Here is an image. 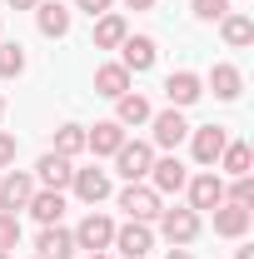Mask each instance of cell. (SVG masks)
I'll list each match as a JSON object with an SVG mask.
<instances>
[{
  "mask_svg": "<svg viewBox=\"0 0 254 259\" xmlns=\"http://www.w3.org/2000/svg\"><path fill=\"white\" fill-rule=\"evenodd\" d=\"M115 175L125 180V185H135V180H150V164H155V145L150 140H125L115 155Z\"/></svg>",
  "mask_w": 254,
  "mask_h": 259,
  "instance_id": "obj_1",
  "label": "cell"
},
{
  "mask_svg": "<svg viewBox=\"0 0 254 259\" xmlns=\"http://www.w3.org/2000/svg\"><path fill=\"white\" fill-rule=\"evenodd\" d=\"M120 209H125V220H140V225H150V220H159V209H164V199H159L145 180H135V185H125L120 190Z\"/></svg>",
  "mask_w": 254,
  "mask_h": 259,
  "instance_id": "obj_2",
  "label": "cell"
},
{
  "mask_svg": "<svg viewBox=\"0 0 254 259\" xmlns=\"http://www.w3.org/2000/svg\"><path fill=\"white\" fill-rule=\"evenodd\" d=\"M199 229H204V214H194L190 204H185V209H159V234H164L170 244H194Z\"/></svg>",
  "mask_w": 254,
  "mask_h": 259,
  "instance_id": "obj_3",
  "label": "cell"
},
{
  "mask_svg": "<svg viewBox=\"0 0 254 259\" xmlns=\"http://www.w3.org/2000/svg\"><path fill=\"white\" fill-rule=\"evenodd\" d=\"M70 234H75V249L100 254V249H110V239H115V220H110V214H100V209H90V214L70 229Z\"/></svg>",
  "mask_w": 254,
  "mask_h": 259,
  "instance_id": "obj_4",
  "label": "cell"
},
{
  "mask_svg": "<svg viewBox=\"0 0 254 259\" xmlns=\"http://www.w3.org/2000/svg\"><path fill=\"white\" fill-rule=\"evenodd\" d=\"M150 130H155V150H180L185 140H190V120H185V110H159L150 115Z\"/></svg>",
  "mask_w": 254,
  "mask_h": 259,
  "instance_id": "obj_5",
  "label": "cell"
},
{
  "mask_svg": "<svg viewBox=\"0 0 254 259\" xmlns=\"http://www.w3.org/2000/svg\"><path fill=\"white\" fill-rule=\"evenodd\" d=\"M115 249L125 259H145L150 249H155V229L140 225V220H125V225H115V239H110Z\"/></svg>",
  "mask_w": 254,
  "mask_h": 259,
  "instance_id": "obj_6",
  "label": "cell"
},
{
  "mask_svg": "<svg viewBox=\"0 0 254 259\" xmlns=\"http://www.w3.org/2000/svg\"><path fill=\"white\" fill-rule=\"evenodd\" d=\"M224 145H229V130H224V125L190 130V155H194V164H204V169H215V160H220Z\"/></svg>",
  "mask_w": 254,
  "mask_h": 259,
  "instance_id": "obj_7",
  "label": "cell"
},
{
  "mask_svg": "<svg viewBox=\"0 0 254 259\" xmlns=\"http://www.w3.org/2000/svg\"><path fill=\"white\" fill-rule=\"evenodd\" d=\"M30 194H35V175L30 169H5V175H0V209L20 214V209L30 204Z\"/></svg>",
  "mask_w": 254,
  "mask_h": 259,
  "instance_id": "obj_8",
  "label": "cell"
},
{
  "mask_svg": "<svg viewBox=\"0 0 254 259\" xmlns=\"http://www.w3.org/2000/svg\"><path fill=\"white\" fill-rule=\"evenodd\" d=\"M199 95H204V80H199L194 70H170V75H164V100H170V110H190Z\"/></svg>",
  "mask_w": 254,
  "mask_h": 259,
  "instance_id": "obj_9",
  "label": "cell"
},
{
  "mask_svg": "<svg viewBox=\"0 0 254 259\" xmlns=\"http://www.w3.org/2000/svg\"><path fill=\"white\" fill-rule=\"evenodd\" d=\"M185 190H190V209H194V214H204V209L224 204V180L215 175V169H199L194 180H185Z\"/></svg>",
  "mask_w": 254,
  "mask_h": 259,
  "instance_id": "obj_10",
  "label": "cell"
},
{
  "mask_svg": "<svg viewBox=\"0 0 254 259\" xmlns=\"http://www.w3.org/2000/svg\"><path fill=\"white\" fill-rule=\"evenodd\" d=\"M70 190H75V199H85V204L95 209L100 199H110V169H100V164L75 169V175H70Z\"/></svg>",
  "mask_w": 254,
  "mask_h": 259,
  "instance_id": "obj_11",
  "label": "cell"
},
{
  "mask_svg": "<svg viewBox=\"0 0 254 259\" xmlns=\"http://www.w3.org/2000/svg\"><path fill=\"white\" fill-rule=\"evenodd\" d=\"M159 60V45L150 35H125V45H120V65H125L130 75H145V70H155Z\"/></svg>",
  "mask_w": 254,
  "mask_h": 259,
  "instance_id": "obj_12",
  "label": "cell"
},
{
  "mask_svg": "<svg viewBox=\"0 0 254 259\" xmlns=\"http://www.w3.org/2000/svg\"><path fill=\"white\" fill-rule=\"evenodd\" d=\"M185 180H190V175H185V164L175 160V155H164V160L155 155V164H150V190H155L159 199H164V194H180Z\"/></svg>",
  "mask_w": 254,
  "mask_h": 259,
  "instance_id": "obj_13",
  "label": "cell"
},
{
  "mask_svg": "<svg viewBox=\"0 0 254 259\" xmlns=\"http://www.w3.org/2000/svg\"><path fill=\"white\" fill-rule=\"evenodd\" d=\"M209 90H215V100H239L244 95V70L239 65H229V60H220V65H209V80H204Z\"/></svg>",
  "mask_w": 254,
  "mask_h": 259,
  "instance_id": "obj_14",
  "label": "cell"
},
{
  "mask_svg": "<svg viewBox=\"0 0 254 259\" xmlns=\"http://www.w3.org/2000/svg\"><path fill=\"white\" fill-rule=\"evenodd\" d=\"M209 214H215V234H220V239H244V234H249V220H254L244 204H229V199L215 204Z\"/></svg>",
  "mask_w": 254,
  "mask_h": 259,
  "instance_id": "obj_15",
  "label": "cell"
},
{
  "mask_svg": "<svg viewBox=\"0 0 254 259\" xmlns=\"http://www.w3.org/2000/svg\"><path fill=\"white\" fill-rule=\"evenodd\" d=\"M35 30L45 35V40H65L70 35V10H65L60 0H40L35 5Z\"/></svg>",
  "mask_w": 254,
  "mask_h": 259,
  "instance_id": "obj_16",
  "label": "cell"
},
{
  "mask_svg": "<svg viewBox=\"0 0 254 259\" xmlns=\"http://www.w3.org/2000/svg\"><path fill=\"white\" fill-rule=\"evenodd\" d=\"M70 175H75V164L65 160V155H55V150L35 160V180H40L45 190H60L65 194V190H70Z\"/></svg>",
  "mask_w": 254,
  "mask_h": 259,
  "instance_id": "obj_17",
  "label": "cell"
},
{
  "mask_svg": "<svg viewBox=\"0 0 254 259\" xmlns=\"http://www.w3.org/2000/svg\"><path fill=\"white\" fill-rule=\"evenodd\" d=\"M125 35H130V20L120 15V10H110V15H100V20H95L90 45H95V50H120V45H125Z\"/></svg>",
  "mask_w": 254,
  "mask_h": 259,
  "instance_id": "obj_18",
  "label": "cell"
},
{
  "mask_svg": "<svg viewBox=\"0 0 254 259\" xmlns=\"http://www.w3.org/2000/svg\"><path fill=\"white\" fill-rule=\"evenodd\" d=\"M35 254H40V259H75V234L60 229V225H40Z\"/></svg>",
  "mask_w": 254,
  "mask_h": 259,
  "instance_id": "obj_19",
  "label": "cell"
},
{
  "mask_svg": "<svg viewBox=\"0 0 254 259\" xmlns=\"http://www.w3.org/2000/svg\"><path fill=\"white\" fill-rule=\"evenodd\" d=\"M130 135H125V125H115V120H100L95 130H85V150H90V155H115V150H120V145H125Z\"/></svg>",
  "mask_w": 254,
  "mask_h": 259,
  "instance_id": "obj_20",
  "label": "cell"
},
{
  "mask_svg": "<svg viewBox=\"0 0 254 259\" xmlns=\"http://www.w3.org/2000/svg\"><path fill=\"white\" fill-rule=\"evenodd\" d=\"M130 85H135V75H130L120 60H105V65L95 70V95H105V100H120Z\"/></svg>",
  "mask_w": 254,
  "mask_h": 259,
  "instance_id": "obj_21",
  "label": "cell"
},
{
  "mask_svg": "<svg viewBox=\"0 0 254 259\" xmlns=\"http://www.w3.org/2000/svg\"><path fill=\"white\" fill-rule=\"evenodd\" d=\"M150 100L140 95V90H125V95L115 100V125H125V130H140V125H150Z\"/></svg>",
  "mask_w": 254,
  "mask_h": 259,
  "instance_id": "obj_22",
  "label": "cell"
},
{
  "mask_svg": "<svg viewBox=\"0 0 254 259\" xmlns=\"http://www.w3.org/2000/svg\"><path fill=\"white\" fill-rule=\"evenodd\" d=\"M220 35L229 50H244V45H254V15H244V10H229L220 20Z\"/></svg>",
  "mask_w": 254,
  "mask_h": 259,
  "instance_id": "obj_23",
  "label": "cell"
},
{
  "mask_svg": "<svg viewBox=\"0 0 254 259\" xmlns=\"http://www.w3.org/2000/svg\"><path fill=\"white\" fill-rule=\"evenodd\" d=\"M25 209H30L40 225H60V214H65V194H60V190H35Z\"/></svg>",
  "mask_w": 254,
  "mask_h": 259,
  "instance_id": "obj_24",
  "label": "cell"
},
{
  "mask_svg": "<svg viewBox=\"0 0 254 259\" xmlns=\"http://www.w3.org/2000/svg\"><path fill=\"white\" fill-rule=\"evenodd\" d=\"M215 164H220V169L229 175V180H234V175H249V164H254V150L244 145V140H229V145L220 150V160H215Z\"/></svg>",
  "mask_w": 254,
  "mask_h": 259,
  "instance_id": "obj_25",
  "label": "cell"
},
{
  "mask_svg": "<svg viewBox=\"0 0 254 259\" xmlns=\"http://www.w3.org/2000/svg\"><path fill=\"white\" fill-rule=\"evenodd\" d=\"M25 75V45L20 40H0V80Z\"/></svg>",
  "mask_w": 254,
  "mask_h": 259,
  "instance_id": "obj_26",
  "label": "cell"
},
{
  "mask_svg": "<svg viewBox=\"0 0 254 259\" xmlns=\"http://www.w3.org/2000/svg\"><path fill=\"white\" fill-rule=\"evenodd\" d=\"M55 155H65V160L85 155V125H60L55 130Z\"/></svg>",
  "mask_w": 254,
  "mask_h": 259,
  "instance_id": "obj_27",
  "label": "cell"
},
{
  "mask_svg": "<svg viewBox=\"0 0 254 259\" xmlns=\"http://www.w3.org/2000/svg\"><path fill=\"white\" fill-rule=\"evenodd\" d=\"M194 20H204V25H220L224 15H229V0H190Z\"/></svg>",
  "mask_w": 254,
  "mask_h": 259,
  "instance_id": "obj_28",
  "label": "cell"
},
{
  "mask_svg": "<svg viewBox=\"0 0 254 259\" xmlns=\"http://www.w3.org/2000/svg\"><path fill=\"white\" fill-rule=\"evenodd\" d=\"M224 199L229 204H254V175H234V185H224Z\"/></svg>",
  "mask_w": 254,
  "mask_h": 259,
  "instance_id": "obj_29",
  "label": "cell"
},
{
  "mask_svg": "<svg viewBox=\"0 0 254 259\" xmlns=\"http://www.w3.org/2000/svg\"><path fill=\"white\" fill-rule=\"evenodd\" d=\"M20 244V214H10V209H0V249L10 254Z\"/></svg>",
  "mask_w": 254,
  "mask_h": 259,
  "instance_id": "obj_30",
  "label": "cell"
},
{
  "mask_svg": "<svg viewBox=\"0 0 254 259\" xmlns=\"http://www.w3.org/2000/svg\"><path fill=\"white\" fill-rule=\"evenodd\" d=\"M15 155H20V140H15L10 130H0V169H10V164H15Z\"/></svg>",
  "mask_w": 254,
  "mask_h": 259,
  "instance_id": "obj_31",
  "label": "cell"
},
{
  "mask_svg": "<svg viewBox=\"0 0 254 259\" xmlns=\"http://www.w3.org/2000/svg\"><path fill=\"white\" fill-rule=\"evenodd\" d=\"M110 5H115V0H75V10H85L90 20H100V15H110Z\"/></svg>",
  "mask_w": 254,
  "mask_h": 259,
  "instance_id": "obj_32",
  "label": "cell"
},
{
  "mask_svg": "<svg viewBox=\"0 0 254 259\" xmlns=\"http://www.w3.org/2000/svg\"><path fill=\"white\" fill-rule=\"evenodd\" d=\"M164 259H194V254L185 249V244H170V254H164Z\"/></svg>",
  "mask_w": 254,
  "mask_h": 259,
  "instance_id": "obj_33",
  "label": "cell"
},
{
  "mask_svg": "<svg viewBox=\"0 0 254 259\" xmlns=\"http://www.w3.org/2000/svg\"><path fill=\"white\" fill-rule=\"evenodd\" d=\"M5 5H10V10H35L40 0H5Z\"/></svg>",
  "mask_w": 254,
  "mask_h": 259,
  "instance_id": "obj_34",
  "label": "cell"
},
{
  "mask_svg": "<svg viewBox=\"0 0 254 259\" xmlns=\"http://www.w3.org/2000/svg\"><path fill=\"white\" fill-rule=\"evenodd\" d=\"M120 5H125V10H150L155 0H120Z\"/></svg>",
  "mask_w": 254,
  "mask_h": 259,
  "instance_id": "obj_35",
  "label": "cell"
},
{
  "mask_svg": "<svg viewBox=\"0 0 254 259\" xmlns=\"http://www.w3.org/2000/svg\"><path fill=\"white\" fill-rule=\"evenodd\" d=\"M234 259H254V249H249V244H244V249H234Z\"/></svg>",
  "mask_w": 254,
  "mask_h": 259,
  "instance_id": "obj_36",
  "label": "cell"
},
{
  "mask_svg": "<svg viewBox=\"0 0 254 259\" xmlns=\"http://www.w3.org/2000/svg\"><path fill=\"white\" fill-rule=\"evenodd\" d=\"M5 110H10V100H5V95H0V120H5Z\"/></svg>",
  "mask_w": 254,
  "mask_h": 259,
  "instance_id": "obj_37",
  "label": "cell"
},
{
  "mask_svg": "<svg viewBox=\"0 0 254 259\" xmlns=\"http://www.w3.org/2000/svg\"><path fill=\"white\" fill-rule=\"evenodd\" d=\"M90 259H110V254H105V249H100V254H90Z\"/></svg>",
  "mask_w": 254,
  "mask_h": 259,
  "instance_id": "obj_38",
  "label": "cell"
},
{
  "mask_svg": "<svg viewBox=\"0 0 254 259\" xmlns=\"http://www.w3.org/2000/svg\"><path fill=\"white\" fill-rule=\"evenodd\" d=\"M0 259H10V254H5V249H0Z\"/></svg>",
  "mask_w": 254,
  "mask_h": 259,
  "instance_id": "obj_39",
  "label": "cell"
},
{
  "mask_svg": "<svg viewBox=\"0 0 254 259\" xmlns=\"http://www.w3.org/2000/svg\"><path fill=\"white\" fill-rule=\"evenodd\" d=\"M35 259H40V254H35Z\"/></svg>",
  "mask_w": 254,
  "mask_h": 259,
  "instance_id": "obj_40",
  "label": "cell"
}]
</instances>
